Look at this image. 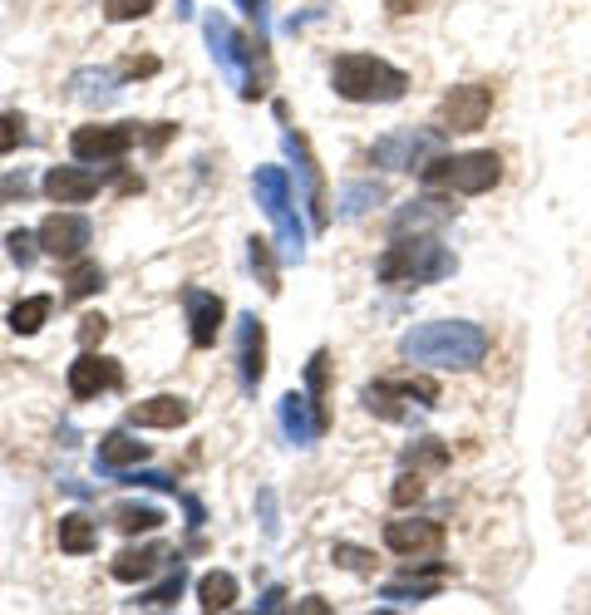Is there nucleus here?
<instances>
[{
  "label": "nucleus",
  "mask_w": 591,
  "mask_h": 615,
  "mask_svg": "<svg viewBox=\"0 0 591 615\" xmlns=\"http://www.w3.org/2000/svg\"><path fill=\"white\" fill-rule=\"evenodd\" d=\"M119 384H123V370L109 355H94V350H84V355L70 364V394L74 399H99V394L119 390Z\"/></svg>",
  "instance_id": "f8f14e48"
},
{
  "label": "nucleus",
  "mask_w": 591,
  "mask_h": 615,
  "mask_svg": "<svg viewBox=\"0 0 591 615\" xmlns=\"http://www.w3.org/2000/svg\"><path fill=\"white\" fill-rule=\"evenodd\" d=\"M439 139H443V129H429V133H414V129L384 133V139L370 148V163L390 168V173H404V168H424L429 158H434Z\"/></svg>",
  "instance_id": "6e6552de"
},
{
  "label": "nucleus",
  "mask_w": 591,
  "mask_h": 615,
  "mask_svg": "<svg viewBox=\"0 0 591 615\" xmlns=\"http://www.w3.org/2000/svg\"><path fill=\"white\" fill-rule=\"evenodd\" d=\"M237 374H242V390L257 394L261 374H267V325L257 321V315H242L237 321Z\"/></svg>",
  "instance_id": "ddd939ff"
},
{
  "label": "nucleus",
  "mask_w": 591,
  "mask_h": 615,
  "mask_svg": "<svg viewBox=\"0 0 591 615\" xmlns=\"http://www.w3.org/2000/svg\"><path fill=\"white\" fill-rule=\"evenodd\" d=\"M488 350H493V340L473 321H429L400 340V355L409 364H434V370H473L488 360Z\"/></svg>",
  "instance_id": "f257e3e1"
},
{
  "label": "nucleus",
  "mask_w": 591,
  "mask_h": 615,
  "mask_svg": "<svg viewBox=\"0 0 591 615\" xmlns=\"http://www.w3.org/2000/svg\"><path fill=\"white\" fill-rule=\"evenodd\" d=\"M384 546L404 562H429V556L443 552V527L439 522H424V517H404V522H390L384 527Z\"/></svg>",
  "instance_id": "9b49d317"
},
{
  "label": "nucleus",
  "mask_w": 591,
  "mask_h": 615,
  "mask_svg": "<svg viewBox=\"0 0 591 615\" xmlns=\"http://www.w3.org/2000/svg\"><path fill=\"white\" fill-rule=\"evenodd\" d=\"M26 139H30L26 113H0V153H16Z\"/></svg>",
  "instance_id": "c756f323"
},
{
  "label": "nucleus",
  "mask_w": 591,
  "mask_h": 615,
  "mask_svg": "<svg viewBox=\"0 0 591 615\" xmlns=\"http://www.w3.org/2000/svg\"><path fill=\"white\" fill-rule=\"evenodd\" d=\"M237 596H242V591H237V576L232 572H208V576L198 581V606L202 611H232Z\"/></svg>",
  "instance_id": "5701e85b"
},
{
  "label": "nucleus",
  "mask_w": 591,
  "mask_h": 615,
  "mask_svg": "<svg viewBox=\"0 0 591 615\" xmlns=\"http://www.w3.org/2000/svg\"><path fill=\"white\" fill-rule=\"evenodd\" d=\"M453 202H439V198H424V202H404L400 212H394V236H404L409 226H414V236L424 232V226H439V222H449L453 218Z\"/></svg>",
  "instance_id": "6ab92c4d"
},
{
  "label": "nucleus",
  "mask_w": 591,
  "mask_h": 615,
  "mask_svg": "<svg viewBox=\"0 0 591 615\" xmlns=\"http://www.w3.org/2000/svg\"><path fill=\"white\" fill-rule=\"evenodd\" d=\"M64 89H70L74 104H109V99L119 94V74L113 70H74Z\"/></svg>",
  "instance_id": "aec40b11"
},
{
  "label": "nucleus",
  "mask_w": 591,
  "mask_h": 615,
  "mask_svg": "<svg viewBox=\"0 0 591 615\" xmlns=\"http://www.w3.org/2000/svg\"><path fill=\"white\" fill-rule=\"evenodd\" d=\"M99 188H104V178H99L94 168H50V173H44V192H50L60 208H79V202L99 198Z\"/></svg>",
  "instance_id": "2eb2a0df"
},
{
  "label": "nucleus",
  "mask_w": 591,
  "mask_h": 615,
  "mask_svg": "<svg viewBox=\"0 0 591 615\" xmlns=\"http://www.w3.org/2000/svg\"><path fill=\"white\" fill-rule=\"evenodd\" d=\"M183 596V562H178V572H168L163 586H153V591H143L133 606H173V601Z\"/></svg>",
  "instance_id": "cd10ccee"
},
{
  "label": "nucleus",
  "mask_w": 591,
  "mask_h": 615,
  "mask_svg": "<svg viewBox=\"0 0 591 615\" xmlns=\"http://www.w3.org/2000/svg\"><path fill=\"white\" fill-rule=\"evenodd\" d=\"M281 429H287L291 443H311V438H321L325 429H331V419L315 409V399L287 394V399H281Z\"/></svg>",
  "instance_id": "dca6fc26"
},
{
  "label": "nucleus",
  "mask_w": 591,
  "mask_h": 615,
  "mask_svg": "<svg viewBox=\"0 0 591 615\" xmlns=\"http://www.w3.org/2000/svg\"><path fill=\"white\" fill-rule=\"evenodd\" d=\"M94 291H104V271H99V261L74 256L70 271H64V295H70V301H84V295H94Z\"/></svg>",
  "instance_id": "bb28decb"
},
{
  "label": "nucleus",
  "mask_w": 591,
  "mask_h": 615,
  "mask_svg": "<svg viewBox=\"0 0 591 615\" xmlns=\"http://www.w3.org/2000/svg\"><path fill=\"white\" fill-rule=\"evenodd\" d=\"M419 497H424V473L414 468V473H400V477H394V493H390L394 507H414Z\"/></svg>",
  "instance_id": "7c9ffc66"
},
{
  "label": "nucleus",
  "mask_w": 591,
  "mask_h": 615,
  "mask_svg": "<svg viewBox=\"0 0 591 615\" xmlns=\"http://www.w3.org/2000/svg\"><path fill=\"white\" fill-rule=\"evenodd\" d=\"M188 419H192V404L178 394H153V399H143V404L129 409L133 429H183Z\"/></svg>",
  "instance_id": "f3484780"
},
{
  "label": "nucleus",
  "mask_w": 591,
  "mask_h": 615,
  "mask_svg": "<svg viewBox=\"0 0 591 615\" xmlns=\"http://www.w3.org/2000/svg\"><path fill=\"white\" fill-rule=\"evenodd\" d=\"M129 74H133V79H139V74H158V60H133Z\"/></svg>",
  "instance_id": "4c0bfd02"
},
{
  "label": "nucleus",
  "mask_w": 591,
  "mask_h": 615,
  "mask_svg": "<svg viewBox=\"0 0 591 615\" xmlns=\"http://www.w3.org/2000/svg\"><path fill=\"white\" fill-rule=\"evenodd\" d=\"M488 113H493V84H459L443 99L439 119H443V133H479Z\"/></svg>",
  "instance_id": "9d476101"
},
{
  "label": "nucleus",
  "mask_w": 591,
  "mask_h": 615,
  "mask_svg": "<svg viewBox=\"0 0 591 615\" xmlns=\"http://www.w3.org/2000/svg\"><path fill=\"white\" fill-rule=\"evenodd\" d=\"M252 271H261V286H267V291H281V286H277V266H271L267 242H252Z\"/></svg>",
  "instance_id": "f704fd0d"
},
{
  "label": "nucleus",
  "mask_w": 591,
  "mask_h": 615,
  "mask_svg": "<svg viewBox=\"0 0 591 615\" xmlns=\"http://www.w3.org/2000/svg\"><path fill=\"white\" fill-rule=\"evenodd\" d=\"M50 311H54V301L50 295H26V301H16L10 305V330H16V335H36V330L50 321Z\"/></svg>",
  "instance_id": "a878e982"
},
{
  "label": "nucleus",
  "mask_w": 591,
  "mask_h": 615,
  "mask_svg": "<svg viewBox=\"0 0 591 615\" xmlns=\"http://www.w3.org/2000/svg\"><path fill=\"white\" fill-rule=\"evenodd\" d=\"M109 522L123 532V537H139V532H158L163 527V512L148 507V503H119L109 512Z\"/></svg>",
  "instance_id": "393cba45"
},
{
  "label": "nucleus",
  "mask_w": 591,
  "mask_h": 615,
  "mask_svg": "<svg viewBox=\"0 0 591 615\" xmlns=\"http://www.w3.org/2000/svg\"><path fill=\"white\" fill-rule=\"evenodd\" d=\"M178 6H192V0H178Z\"/></svg>",
  "instance_id": "ea45409f"
},
{
  "label": "nucleus",
  "mask_w": 591,
  "mask_h": 615,
  "mask_svg": "<svg viewBox=\"0 0 591 615\" xmlns=\"http://www.w3.org/2000/svg\"><path fill=\"white\" fill-rule=\"evenodd\" d=\"M104 335H109V321H104V315H84V321H79V345H84V350H94Z\"/></svg>",
  "instance_id": "c9c22d12"
},
{
  "label": "nucleus",
  "mask_w": 591,
  "mask_h": 615,
  "mask_svg": "<svg viewBox=\"0 0 591 615\" xmlns=\"http://www.w3.org/2000/svg\"><path fill=\"white\" fill-rule=\"evenodd\" d=\"M89 236H94L89 218H79V212H50V218L40 222L36 242H40V252H44V256H54V261H74V256H84Z\"/></svg>",
  "instance_id": "1a4fd4ad"
},
{
  "label": "nucleus",
  "mask_w": 591,
  "mask_h": 615,
  "mask_svg": "<svg viewBox=\"0 0 591 615\" xmlns=\"http://www.w3.org/2000/svg\"><path fill=\"white\" fill-rule=\"evenodd\" d=\"M242 10H247L252 20H261V16H267V0H242Z\"/></svg>",
  "instance_id": "58836bf2"
},
{
  "label": "nucleus",
  "mask_w": 591,
  "mask_h": 615,
  "mask_svg": "<svg viewBox=\"0 0 591 615\" xmlns=\"http://www.w3.org/2000/svg\"><path fill=\"white\" fill-rule=\"evenodd\" d=\"M133 143H139V123H84L70 139L79 163H113V158H123Z\"/></svg>",
  "instance_id": "0eeeda50"
},
{
  "label": "nucleus",
  "mask_w": 591,
  "mask_h": 615,
  "mask_svg": "<svg viewBox=\"0 0 591 615\" xmlns=\"http://www.w3.org/2000/svg\"><path fill=\"white\" fill-rule=\"evenodd\" d=\"M252 192H257L261 212L277 222L281 256L296 261V256H301V222H296V212H291V178H287V168H257Z\"/></svg>",
  "instance_id": "39448f33"
},
{
  "label": "nucleus",
  "mask_w": 591,
  "mask_h": 615,
  "mask_svg": "<svg viewBox=\"0 0 591 615\" xmlns=\"http://www.w3.org/2000/svg\"><path fill=\"white\" fill-rule=\"evenodd\" d=\"M158 0H104V16L113 20V26H129V20H143L153 16Z\"/></svg>",
  "instance_id": "c85d7f7f"
},
{
  "label": "nucleus",
  "mask_w": 591,
  "mask_h": 615,
  "mask_svg": "<svg viewBox=\"0 0 591 615\" xmlns=\"http://www.w3.org/2000/svg\"><path fill=\"white\" fill-rule=\"evenodd\" d=\"M287 148L296 158H301V173H305V182H311V208H315V226H325V178H321V168H315V158H311V148H305V139L301 133H287Z\"/></svg>",
  "instance_id": "4be33fe9"
},
{
  "label": "nucleus",
  "mask_w": 591,
  "mask_h": 615,
  "mask_svg": "<svg viewBox=\"0 0 591 615\" xmlns=\"http://www.w3.org/2000/svg\"><path fill=\"white\" fill-rule=\"evenodd\" d=\"M331 89L340 99H350V104H394V99H404L409 74L394 70V64L380 60V54L350 50V54H335Z\"/></svg>",
  "instance_id": "f03ea898"
},
{
  "label": "nucleus",
  "mask_w": 591,
  "mask_h": 615,
  "mask_svg": "<svg viewBox=\"0 0 591 615\" xmlns=\"http://www.w3.org/2000/svg\"><path fill=\"white\" fill-rule=\"evenodd\" d=\"M163 562H168V546H129V552H119L113 556V566H109V576L113 581H148L153 572H163Z\"/></svg>",
  "instance_id": "a211bd4d"
},
{
  "label": "nucleus",
  "mask_w": 591,
  "mask_h": 615,
  "mask_svg": "<svg viewBox=\"0 0 591 615\" xmlns=\"http://www.w3.org/2000/svg\"><path fill=\"white\" fill-rule=\"evenodd\" d=\"M183 305H188L192 345H198V350H212V345H218V335H222V321H227V305H222V295L188 286V291H183Z\"/></svg>",
  "instance_id": "4468645a"
},
{
  "label": "nucleus",
  "mask_w": 591,
  "mask_h": 615,
  "mask_svg": "<svg viewBox=\"0 0 591 615\" xmlns=\"http://www.w3.org/2000/svg\"><path fill=\"white\" fill-rule=\"evenodd\" d=\"M453 261L449 252H443L439 242H429V236H414V242H394L390 252L380 256V281L384 286H429V281H443L453 276Z\"/></svg>",
  "instance_id": "20e7f679"
},
{
  "label": "nucleus",
  "mask_w": 591,
  "mask_h": 615,
  "mask_svg": "<svg viewBox=\"0 0 591 615\" xmlns=\"http://www.w3.org/2000/svg\"><path fill=\"white\" fill-rule=\"evenodd\" d=\"M94 546H99V527L84 517V512H70V517H60V552L89 556Z\"/></svg>",
  "instance_id": "b1692460"
},
{
  "label": "nucleus",
  "mask_w": 591,
  "mask_h": 615,
  "mask_svg": "<svg viewBox=\"0 0 591 615\" xmlns=\"http://www.w3.org/2000/svg\"><path fill=\"white\" fill-rule=\"evenodd\" d=\"M16 198H30V178L26 173H10L0 182V202H16Z\"/></svg>",
  "instance_id": "e433bc0d"
},
{
  "label": "nucleus",
  "mask_w": 591,
  "mask_h": 615,
  "mask_svg": "<svg viewBox=\"0 0 591 615\" xmlns=\"http://www.w3.org/2000/svg\"><path fill=\"white\" fill-rule=\"evenodd\" d=\"M331 556L345 566V572H374V552H365V546H345V542H340Z\"/></svg>",
  "instance_id": "473e14b6"
},
{
  "label": "nucleus",
  "mask_w": 591,
  "mask_h": 615,
  "mask_svg": "<svg viewBox=\"0 0 591 615\" xmlns=\"http://www.w3.org/2000/svg\"><path fill=\"white\" fill-rule=\"evenodd\" d=\"M148 458V443H139L133 434H104L99 438V468H109V473H119V468H133V463H143Z\"/></svg>",
  "instance_id": "412c9836"
},
{
  "label": "nucleus",
  "mask_w": 591,
  "mask_h": 615,
  "mask_svg": "<svg viewBox=\"0 0 591 615\" xmlns=\"http://www.w3.org/2000/svg\"><path fill=\"white\" fill-rule=\"evenodd\" d=\"M424 188L439 192H463V198H479V192H493L503 182V158L498 153H449V158H429L419 168Z\"/></svg>",
  "instance_id": "7ed1b4c3"
},
{
  "label": "nucleus",
  "mask_w": 591,
  "mask_h": 615,
  "mask_svg": "<svg viewBox=\"0 0 591 615\" xmlns=\"http://www.w3.org/2000/svg\"><path fill=\"white\" fill-rule=\"evenodd\" d=\"M384 192L374 188V182H360V188H345V198H340V212H345V218H360V212L370 208V202H380Z\"/></svg>",
  "instance_id": "2f4dec72"
},
{
  "label": "nucleus",
  "mask_w": 591,
  "mask_h": 615,
  "mask_svg": "<svg viewBox=\"0 0 591 615\" xmlns=\"http://www.w3.org/2000/svg\"><path fill=\"white\" fill-rule=\"evenodd\" d=\"M6 246H10V261H16L20 271H26L30 261H36V236H30V232H10V236H6Z\"/></svg>",
  "instance_id": "72a5a7b5"
},
{
  "label": "nucleus",
  "mask_w": 591,
  "mask_h": 615,
  "mask_svg": "<svg viewBox=\"0 0 591 615\" xmlns=\"http://www.w3.org/2000/svg\"><path fill=\"white\" fill-rule=\"evenodd\" d=\"M208 44H212V54H218V64L227 70V79L242 89V99H257V94H261V74L252 70V64H257V50H261V44L252 50V40L237 36V30L227 26L222 16L208 20Z\"/></svg>",
  "instance_id": "423d86ee"
}]
</instances>
